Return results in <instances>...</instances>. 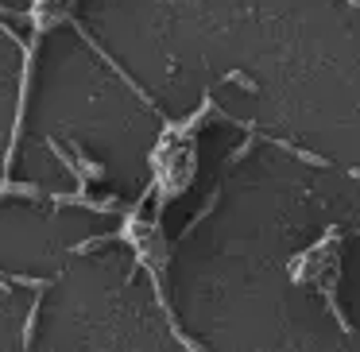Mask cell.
I'll list each match as a JSON object with an SVG mask.
<instances>
[{
    "mask_svg": "<svg viewBox=\"0 0 360 352\" xmlns=\"http://www.w3.org/2000/svg\"><path fill=\"white\" fill-rule=\"evenodd\" d=\"M267 143H275L279 151L295 155L298 163H306V167H318V171H326V167H329V159H326V155H318V151H306V148H298V143H287V140H267Z\"/></svg>",
    "mask_w": 360,
    "mask_h": 352,
    "instance_id": "cell-1",
    "label": "cell"
},
{
    "mask_svg": "<svg viewBox=\"0 0 360 352\" xmlns=\"http://www.w3.org/2000/svg\"><path fill=\"white\" fill-rule=\"evenodd\" d=\"M47 148L55 151V159H58V163H63V171L70 174V178L78 182V190H82V194H86V182H89V178H86V171H82V167L74 163L70 155H66V148H63V143H58V140H47Z\"/></svg>",
    "mask_w": 360,
    "mask_h": 352,
    "instance_id": "cell-2",
    "label": "cell"
},
{
    "mask_svg": "<svg viewBox=\"0 0 360 352\" xmlns=\"http://www.w3.org/2000/svg\"><path fill=\"white\" fill-rule=\"evenodd\" d=\"M43 190L35 182H12L8 174H0V197H39Z\"/></svg>",
    "mask_w": 360,
    "mask_h": 352,
    "instance_id": "cell-3",
    "label": "cell"
},
{
    "mask_svg": "<svg viewBox=\"0 0 360 352\" xmlns=\"http://www.w3.org/2000/svg\"><path fill=\"white\" fill-rule=\"evenodd\" d=\"M43 294H47V290H35V298H32V310H27V318H24V348H32V341H35V329H39Z\"/></svg>",
    "mask_w": 360,
    "mask_h": 352,
    "instance_id": "cell-4",
    "label": "cell"
},
{
    "mask_svg": "<svg viewBox=\"0 0 360 352\" xmlns=\"http://www.w3.org/2000/svg\"><path fill=\"white\" fill-rule=\"evenodd\" d=\"M70 148H74V155H78V167H82V171H86V178L101 182V178H105V163H97V159H89L86 151L78 148V143H70Z\"/></svg>",
    "mask_w": 360,
    "mask_h": 352,
    "instance_id": "cell-5",
    "label": "cell"
},
{
    "mask_svg": "<svg viewBox=\"0 0 360 352\" xmlns=\"http://www.w3.org/2000/svg\"><path fill=\"white\" fill-rule=\"evenodd\" d=\"M225 82H229V86H236V89H244V93H256V89H259L244 70H229V74H225Z\"/></svg>",
    "mask_w": 360,
    "mask_h": 352,
    "instance_id": "cell-6",
    "label": "cell"
},
{
    "mask_svg": "<svg viewBox=\"0 0 360 352\" xmlns=\"http://www.w3.org/2000/svg\"><path fill=\"white\" fill-rule=\"evenodd\" d=\"M12 282L16 287H27V290H47L51 279H35V275H12Z\"/></svg>",
    "mask_w": 360,
    "mask_h": 352,
    "instance_id": "cell-7",
    "label": "cell"
},
{
    "mask_svg": "<svg viewBox=\"0 0 360 352\" xmlns=\"http://www.w3.org/2000/svg\"><path fill=\"white\" fill-rule=\"evenodd\" d=\"M252 148H256V140H252V136H248V140H244V143H240V148H236V151H233V155H229V163H233V167H236V163H240V159H248V151H252Z\"/></svg>",
    "mask_w": 360,
    "mask_h": 352,
    "instance_id": "cell-8",
    "label": "cell"
},
{
    "mask_svg": "<svg viewBox=\"0 0 360 352\" xmlns=\"http://www.w3.org/2000/svg\"><path fill=\"white\" fill-rule=\"evenodd\" d=\"M12 287H16V282H12V275H0V294H12Z\"/></svg>",
    "mask_w": 360,
    "mask_h": 352,
    "instance_id": "cell-9",
    "label": "cell"
}]
</instances>
